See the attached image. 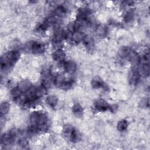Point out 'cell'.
Masks as SVG:
<instances>
[{
	"label": "cell",
	"mask_w": 150,
	"mask_h": 150,
	"mask_svg": "<svg viewBox=\"0 0 150 150\" xmlns=\"http://www.w3.org/2000/svg\"><path fill=\"white\" fill-rule=\"evenodd\" d=\"M97 33L99 36H104L107 33V29L105 27L100 26L97 28Z\"/></svg>",
	"instance_id": "cell-30"
},
{
	"label": "cell",
	"mask_w": 150,
	"mask_h": 150,
	"mask_svg": "<svg viewBox=\"0 0 150 150\" xmlns=\"http://www.w3.org/2000/svg\"><path fill=\"white\" fill-rule=\"evenodd\" d=\"M10 105L7 102H3L1 103L0 106V112L1 117H2L3 115H5L9 110Z\"/></svg>",
	"instance_id": "cell-24"
},
{
	"label": "cell",
	"mask_w": 150,
	"mask_h": 150,
	"mask_svg": "<svg viewBox=\"0 0 150 150\" xmlns=\"http://www.w3.org/2000/svg\"><path fill=\"white\" fill-rule=\"evenodd\" d=\"M63 134L67 139L73 143H76L81 139V135L72 125L66 124L63 128Z\"/></svg>",
	"instance_id": "cell-2"
},
{
	"label": "cell",
	"mask_w": 150,
	"mask_h": 150,
	"mask_svg": "<svg viewBox=\"0 0 150 150\" xmlns=\"http://www.w3.org/2000/svg\"><path fill=\"white\" fill-rule=\"evenodd\" d=\"M132 50L128 46H122L118 51V55L121 58L128 57Z\"/></svg>",
	"instance_id": "cell-18"
},
{
	"label": "cell",
	"mask_w": 150,
	"mask_h": 150,
	"mask_svg": "<svg viewBox=\"0 0 150 150\" xmlns=\"http://www.w3.org/2000/svg\"><path fill=\"white\" fill-rule=\"evenodd\" d=\"M140 75L142 74L145 77H148L149 74V63H143L141 67L140 68V71L138 70Z\"/></svg>",
	"instance_id": "cell-20"
},
{
	"label": "cell",
	"mask_w": 150,
	"mask_h": 150,
	"mask_svg": "<svg viewBox=\"0 0 150 150\" xmlns=\"http://www.w3.org/2000/svg\"><path fill=\"white\" fill-rule=\"evenodd\" d=\"M73 84H74V80L73 79H66L64 83H63L62 86L60 87V88H62L63 90L69 89L71 87V86L73 85Z\"/></svg>",
	"instance_id": "cell-27"
},
{
	"label": "cell",
	"mask_w": 150,
	"mask_h": 150,
	"mask_svg": "<svg viewBox=\"0 0 150 150\" xmlns=\"http://www.w3.org/2000/svg\"><path fill=\"white\" fill-rule=\"evenodd\" d=\"M66 78L63 74H59L56 75L53 80V83L56 86L60 88L66 80Z\"/></svg>",
	"instance_id": "cell-19"
},
{
	"label": "cell",
	"mask_w": 150,
	"mask_h": 150,
	"mask_svg": "<svg viewBox=\"0 0 150 150\" xmlns=\"http://www.w3.org/2000/svg\"><path fill=\"white\" fill-rule=\"evenodd\" d=\"M66 13V10L64 7L63 6H58L54 11L53 13V15L57 17V18L63 17Z\"/></svg>",
	"instance_id": "cell-21"
},
{
	"label": "cell",
	"mask_w": 150,
	"mask_h": 150,
	"mask_svg": "<svg viewBox=\"0 0 150 150\" xmlns=\"http://www.w3.org/2000/svg\"><path fill=\"white\" fill-rule=\"evenodd\" d=\"M143 63H149V52L145 53L142 56Z\"/></svg>",
	"instance_id": "cell-32"
},
{
	"label": "cell",
	"mask_w": 150,
	"mask_h": 150,
	"mask_svg": "<svg viewBox=\"0 0 150 150\" xmlns=\"http://www.w3.org/2000/svg\"><path fill=\"white\" fill-rule=\"evenodd\" d=\"M68 33L62 29H57L54 33L52 38V43L54 46H57L61 44L62 41L67 39Z\"/></svg>",
	"instance_id": "cell-5"
},
{
	"label": "cell",
	"mask_w": 150,
	"mask_h": 150,
	"mask_svg": "<svg viewBox=\"0 0 150 150\" xmlns=\"http://www.w3.org/2000/svg\"><path fill=\"white\" fill-rule=\"evenodd\" d=\"M52 57L55 61L62 62L66 58V54L62 49H58L52 53Z\"/></svg>",
	"instance_id": "cell-12"
},
{
	"label": "cell",
	"mask_w": 150,
	"mask_h": 150,
	"mask_svg": "<svg viewBox=\"0 0 150 150\" xmlns=\"http://www.w3.org/2000/svg\"><path fill=\"white\" fill-rule=\"evenodd\" d=\"M11 136L13 138V139L15 140L16 138H18L19 135V131L16 128H13L11 129L9 132Z\"/></svg>",
	"instance_id": "cell-31"
},
{
	"label": "cell",
	"mask_w": 150,
	"mask_h": 150,
	"mask_svg": "<svg viewBox=\"0 0 150 150\" xmlns=\"http://www.w3.org/2000/svg\"><path fill=\"white\" fill-rule=\"evenodd\" d=\"M72 111L74 115L78 118H80L83 115V108L79 103H75L73 105L72 107Z\"/></svg>",
	"instance_id": "cell-16"
},
{
	"label": "cell",
	"mask_w": 150,
	"mask_h": 150,
	"mask_svg": "<svg viewBox=\"0 0 150 150\" xmlns=\"http://www.w3.org/2000/svg\"><path fill=\"white\" fill-rule=\"evenodd\" d=\"M25 49L33 54H41L45 50V45L40 42L30 41L25 45Z\"/></svg>",
	"instance_id": "cell-4"
},
{
	"label": "cell",
	"mask_w": 150,
	"mask_h": 150,
	"mask_svg": "<svg viewBox=\"0 0 150 150\" xmlns=\"http://www.w3.org/2000/svg\"><path fill=\"white\" fill-rule=\"evenodd\" d=\"M129 61L130 62L132 66H137L141 62V57L139 54L134 50H132L131 53L129 54V56L128 57Z\"/></svg>",
	"instance_id": "cell-10"
},
{
	"label": "cell",
	"mask_w": 150,
	"mask_h": 150,
	"mask_svg": "<svg viewBox=\"0 0 150 150\" xmlns=\"http://www.w3.org/2000/svg\"><path fill=\"white\" fill-rule=\"evenodd\" d=\"M141 106L143 107H148L149 106V100H144L141 102Z\"/></svg>",
	"instance_id": "cell-33"
},
{
	"label": "cell",
	"mask_w": 150,
	"mask_h": 150,
	"mask_svg": "<svg viewBox=\"0 0 150 150\" xmlns=\"http://www.w3.org/2000/svg\"><path fill=\"white\" fill-rule=\"evenodd\" d=\"M17 86L21 90L22 93H25L27 92L32 87V85L29 80H23L19 83Z\"/></svg>",
	"instance_id": "cell-13"
},
{
	"label": "cell",
	"mask_w": 150,
	"mask_h": 150,
	"mask_svg": "<svg viewBox=\"0 0 150 150\" xmlns=\"http://www.w3.org/2000/svg\"><path fill=\"white\" fill-rule=\"evenodd\" d=\"M140 79V74L138 69L133 68L129 70L128 74V80L131 86H136Z\"/></svg>",
	"instance_id": "cell-6"
},
{
	"label": "cell",
	"mask_w": 150,
	"mask_h": 150,
	"mask_svg": "<svg viewBox=\"0 0 150 150\" xmlns=\"http://www.w3.org/2000/svg\"><path fill=\"white\" fill-rule=\"evenodd\" d=\"M85 35L81 31H77L72 33L71 36V40L74 43H79L81 42H83V40Z\"/></svg>",
	"instance_id": "cell-15"
},
{
	"label": "cell",
	"mask_w": 150,
	"mask_h": 150,
	"mask_svg": "<svg viewBox=\"0 0 150 150\" xmlns=\"http://www.w3.org/2000/svg\"><path fill=\"white\" fill-rule=\"evenodd\" d=\"M13 141L14 139L11 136L9 133L4 134L2 135L1 137V144L4 145H9Z\"/></svg>",
	"instance_id": "cell-17"
},
{
	"label": "cell",
	"mask_w": 150,
	"mask_h": 150,
	"mask_svg": "<svg viewBox=\"0 0 150 150\" xmlns=\"http://www.w3.org/2000/svg\"><path fill=\"white\" fill-rule=\"evenodd\" d=\"M117 129L119 131L122 132L125 131L128 127V121L125 120L120 121L117 124Z\"/></svg>",
	"instance_id": "cell-25"
},
{
	"label": "cell",
	"mask_w": 150,
	"mask_h": 150,
	"mask_svg": "<svg viewBox=\"0 0 150 150\" xmlns=\"http://www.w3.org/2000/svg\"><path fill=\"white\" fill-rule=\"evenodd\" d=\"M83 42L86 48L88 50H91L94 47V42L92 37L88 35H85Z\"/></svg>",
	"instance_id": "cell-14"
},
{
	"label": "cell",
	"mask_w": 150,
	"mask_h": 150,
	"mask_svg": "<svg viewBox=\"0 0 150 150\" xmlns=\"http://www.w3.org/2000/svg\"><path fill=\"white\" fill-rule=\"evenodd\" d=\"M29 121L30 125L35 127L49 123L46 114L40 111L32 112L30 115Z\"/></svg>",
	"instance_id": "cell-3"
},
{
	"label": "cell",
	"mask_w": 150,
	"mask_h": 150,
	"mask_svg": "<svg viewBox=\"0 0 150 150\" xmlns=\"http://www.w3.org/2000/svg\"><path fill=\"white\" fill-rule=\"evenodd\" d=\"M134 17V11L132 9L128 11L124 15V20L125 22H131Z\"/></svg>",
	"instance_id": "cell-26"
},
{
	"label": "cell",
	"mask_w": 150,
	"mask_h": 150,
	"mask_svg": "<svg viewBox=\"0 0 150 150\" xmlns=\"http://www.w3.org/2000/svg\"><path fill=\"white\" fill-rule=\"evenodd\" d=\"M20 56V53L17 50H11L4 53L1 57V70H7L15 65Z\"/></svg>",
	"instance_id": "cell-1"
},
{
	"label": "cell",
	"mask_w": 150,
	"mask_h": 150,
	"mask_svg": "<svg viewBox=\"0 0 150 150\" xmlns=\"http://www.w3.org/2000/svg\"><path fill=\"white\" fill-rule=\"evenodd\" d=\"M91 84L93 88H102L105 91L108 90V86L100 77L97 76L94 77L91 81Z\"/></svg>",
	"instance_id": "cell-7"
},
{
	"label": "cell",
	"mask_w": 150,
	"mask_h": 150,
	"mask_svg": "<svg viewBox=\"0 0 150 150\" xmlns=\"http://www.w3.org/2000/svg\"><path fill=\"white\" fill-rule=\"evenodd\" d=\"M64 68L67 73L71 74H73L74 73H75V71H76L77 66H76V63L73 61L69 60V61L64 62Z\"/></svg>",
	"instance_id": "cell-11"
},
{
	"label": "cell",
	"mask_w": 150,
	"mask_h": 150,
	"mask_svg": "<svg viewBox=\"0 0 150 150\" xmlns=\"http://www.w3.org/2000/svg\"><path fill=\"white\" fill-rule=\"evenodd\" d=\"M90 13V10L88 8H83L79 9L77 15V21L81 22H88V17Z\"/></svg>",
	"instance_id": "cell-8"
},
{
	"label": "cell",
	"mask_w": 150,
	"mask_h": 150,
	"mask_svg": "<svg viewBox=\"0 0 150 150\" xmlns=\"http://www.w3.org/2000/svg\"><path fill=\"white\" fill-rule=\"evenodd\" d=\"M18 144L22 148H26L28 145V142L25 138L21 137L18 139Z\"/></svg>",
	"instance_id": "cell-29"
},
{
	"label": "cell",
	"mask_w": 150,
	"mask_h": 150,
	"mask_svg": "<svg viewBox=\"0 0 150 150\" xmlns=\"http://www.w3.org/2000/svg\"><path fill=\"white\" fill-rule=\"evenodd\" d=\"M109 107L108 103L103 99L98 100L94 103V108L98 111H105L109 110Z\"/></svg>",
	"instance_id": "cell-9"
},
{
	"label": "cell",
	"mask_w": 150,
	"mask_h": 150,
	"mask_svg": "<svg viewBox=\"0 0 150 150\" xmlns=\"http://www.w3.org/2000/svg\"><path fill=\"white\" fill-rule=\"evenodd\" d=\"M22 94V92L21 91V90L18 88V86L13 88L11 91V94L13 98H15L20 95Z\"/></svg>",
	"instance_id": "cell-28"
},
{
	"label": "cell",
	"mask_w": 150,
	"mask_h": 150,
	"mask_svg": "<svg viewBox=\"0 0 150 150\" xmlns=\"http://www.w3.org/2000/svg\"><path fill=\"white\" fill-rule=\"evenodd\" d=\"M117 105H110L109 110H110L112 112L115 111L117 110Z\"/></svg>",
	"instance_id": "cell-34"
},
{
	"label": "cell",
	"mask_w": 150,
	"mask_h": 150,
	"mask_svg": "<svg viewBox=\"0 0 150 150\" xmlns=\"http://www.w3.org/2000/svg\"><path fill=\"white\" fill-rule=\"evenodd\" d=\"M46 101L49 105L52 108H54L57 103V98L55 96L50 95L47 97Z\"/></svg>",
	"instance_id": "cell-22"
},
{
	"label": "cell",
	"mask_w": 150,
	"mask_h": 150,
	"mask_svg": "<svg viewBox=\"0 0 150 150\" xmlns=\"http://www.w3.org/2000/svg\"><path fill=\"white\" fill-rule=\"evenodd\" d=\"M46 92V88H45L42 86H39L38 87H36L35 88V97L37 99H39L42 97Z\"/></svg>",
	"instance_id": "cell-23"
}]
</instances>
